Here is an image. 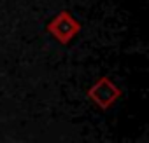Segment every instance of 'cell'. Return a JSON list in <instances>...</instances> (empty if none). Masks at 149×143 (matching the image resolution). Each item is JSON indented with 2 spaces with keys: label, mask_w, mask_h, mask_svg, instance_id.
Instances as JSON below:
<instances>
[{
  "label": "cell",
  "mask_w": 149,
  "mask_h": 143,
  "mask_svg": "<svg viewBox=\"0 0 149 143\" xmlns=\"http://www.w3.org/2000/svg\"><path fill=\"white\" fill-rule=\"evenodd\" d=\"M47 32L60 42V44H68L74 37L81 32V23L74 18L68 11L58 12L47 25Z\"/></svg>",
  "instance_id": "cell-1"
},
{
  "label": "cell",
  "mask_w": 149,
  "mask_h": 143,
  "mask_svg": "<svg viewBox=\"0 0 149 143\" xmlns=\"http://www.w3.org/2000/svg\"><path fill=\"white\" fill-rule=\"evenodd\" d=\"M88 98L102 110L111 108L119 98H121V89L107 77H100L90 89H88Z\"/></svg>",
  "instance_id": "cell-2"
}]
</instances>
